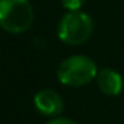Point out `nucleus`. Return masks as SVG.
<instances>
[{"label":"nucleus","mask_w":124,"mask_h":124,"mask_svg":"<svg viewBox=\"0 0 124 124\" xmlns=\"http://www.w3.org/2000/svg\"><path fill=\"white\" fill-rule=\"evenodd\" d=\"M61 5L64 9L69 10H80L82 6L85 5V0H61Z\"/></svg>","instance_id":"nucleus-6"},{"label":"nucleus","mask_w":124,"mask_h":124,"mask_svg":"<svg viewBox=\"0 0 124 124\" xmlns=\"http://www.w3.org/2000/svg\"><path fill=\"white\" fill-rule=\"evenodd\" d=\"M95 82L98 85V89L107 96H117L121 93V91L124 88L123 76L117 70L109 69V67H104V69L98 70Z\"/></svg>","instance_id":"nucleus-5"},{"label":"nucleus","mask_w":124,"mask_h":124,"mask_svg":"<svg viewBox=\"0 0 124 124\" xmlns=\"http://www.w3.org/2000/svg\"><path fill=\"white\" fill-rule=\"evenodd\" d=\"M45 124H78L76 121H73V120H70V118H66V117H54V118H51L50 121H47Z\"/></svg>","instance_id":"nucleus-7"},{"label":"nucleus","mask_w":124,"mask_h":124,"mask_svg":"<svg viewBox=\"0 0 124 124\" xmlns=\"http://www.w3.org/2000/svg\"><path fill=\"white\" fill-rule=\"evenodd\" d=\"M34 22V9L29 0H0V28L18 35L26 32Z\"/></svg>","instance_id":"nucleus-3"},{"label":"nucleus","mask_w":124,"mask_h":124,"mask_svg":"<svg viewBox=\"0 0 124 124\" xmlns=\"http://www.w3.org/2000/svg\"><path fill=\"white\" fill-rule=\"evenodd\" d=\"M93 32L92 18L80 10H69L61 16L57 25V35L60 41L67 45H80L85 44Z\"/></svg>","instance_id":"nucleus-2"},{"label":"nucleus","mask_w":124,"mask_h":124,"mask_svg":"<svg viewBox=\"0 0 124 124\" xmlns=\"http://www.w3.org/2000/svg\"><path fill=\"white\" fill-rule=\"evenodd\" d=\"M96 63L88 55L73 54L64 58L57 67V79L61 85L82 88L95 80L98 75Z\"/></svg>","instance_id":"nucleus-1"},{"label":"nucleus","mask_w":124,"mask_h":124,"mask_svg":"<svg viewBox=\"0 0 124 124\" xmlns=\"http://www.w3.org/2000/svg\"><path fill=\"white\" fill-rule=\"evenodd\" d=\"M34 105L37 111L44 117H58L64 109V101L54 89H41L34 96Z\"/></svg>","instance_id":"nucleus-4"}]
</instances>
